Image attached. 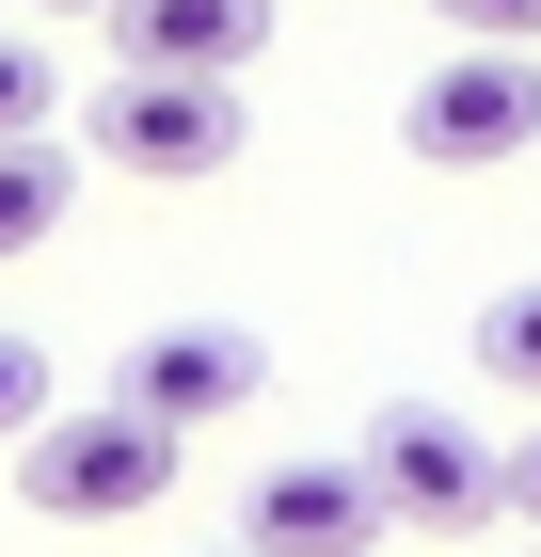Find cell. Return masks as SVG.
I'll return each mask as SVG.
<instances>
[{
  "label": "cell",
  "mask_w": 541,
  "mask_h": 557,
  "mask_svg": "<svg viewBox=\"0 0 541 557\" xmlns=\"http://www.w3.org/2000/svg\"><path fill=\"white\" fill-rule=\"evenodd\" d=\"M351 462H367L382 525H446V542H478V525L509 510V462L478 446V414H446V398H382Z\"/></svg>",
  "instance_id": "6da1fadb"
},
{
  "label": "cell",
  "mask_w": 541,
  "mask_h": 557,
  "mask_svg": "<svg viewBox=\"0 0 541 557\" xmlns=\"http://www.w3.org/2000/svg\"><path fill=\"white\" fill-rule=\"evenodd\" d=\"M16 494H33L48 525H127L175 494V430L127 414V398H96V414H48L33 446H16Z\"/></svg>",
  "instance_id": "7a4b0ae2"
},
{
  "label": "cell",
  "mask_w": 541,
  "mask_h": 557,
  "mask_svg": "<svg viewBox=\"0 0 541 557\" xmlns=\"http://www.w3.org/2000/svg\"><path fill=\"white\" fill-rule=\"evenodd\" d=\"M223 160H239V81H175V64H112L96 81V175L192 191Z\"/></svg>",
  "instance_id": "3957f363"
},
{
  "label": "cell",
  "mask_w": 541,
  "mask_h": 557,
  "mask_svg": "<svg viewBox=\"0 0 541 557\" xmlns=\"http://www.w3.org/2000/svg\"><path fill=\"white\" fill-rule=\"evenodd\" d=\"M398 144H415L430 175H494L541 144V48H446L415 81V112H398Z\"/></svg>",
  "instance_id": "277c9868"
},
{
  "label": "cell",
  "mask_w": 541,
  "mask_h": 557,
  "mask_svg": "<svg viewBox=\"0 0 541 557\" xmlns=\"http://www.w3.org/2000/svg\"><path fill=\"white\" fill-rule=\"evenodd\" d=\"M255 383H271V350H255L239 319H160V335L127 350V367H112L96 398H127V414H160L175 446H192V430H223V414H239Z\"/></svg>",
  "instance_id": "5b68a950"
},
{
  "label": "cell",
  "mask_w": 541,
  "mask_h": 557,
  "mask_svg": "<svg viewBox=\"0 0 541 557\" xmlns=\"http://www.w3.org/2000/svg\"><path fill=\"white\" fill-rule=\"evenodd\" d=\"M239 542L255 557H367L382 542V494H367V462L334 446V462H271L239 494Z\"/></svg>",
  "instance_id": "8992f818"
},
{
  "label": "cell",
  "mask_w": 541,
  "mask_h": 557,
  "mask_svg": "<svg viewBox=\"0 0 541 557\" xmlns=\"http://www.w3.org/2000/svg\"><path fill=\"white\" fill-rule=\"evenodd\" d=\"M271 48V0H112V64H175V81H239Z\"/></svg>",
  "instance_id": "52a82bcc"
},
{
  "label": "cell",
  "mask_w": 541,
  "mask_h": 557,
  "mask_svg": "<svg viewBox=\"0 0 541 557\" xmlns=\"http://www.w3.org/2000/svg\"><path fill=\"white\" fill-rule=\"evenodd\" d=\"M64 208H81V144H0V271L16 256H48V239H64Z\"/></svg>",
  "instance_id": "ba28073f"
},
{
  "label": "cell",
  "mask_w": 541,
  "mask_h": 557,
  "mask_svg": "<svg viewBox=\"0 0 541 557\" xmlns=\"http://www.w3.org/2000/svg\"><path fill=\"white\" fill-rule=\"evenodd\" d=\"M478 383L541 398V271H526V287H494V302H478Z\"/></svg>",
  "instance_id": "9c48e42d"
},
{
  "label": "cell",
  "mask_w": 541,
  "mask_h": 557,
  "mask_svg": "<svg viewBox=\"0 0 541 557\" xmlns=\"http://www.w3.org/2000/svg\"><path fill=\"white\" fill-rule=\"evenodd\" d=\"M48 112H64V64H48L33 33H0V144H33Z\"/></svg>",
  "instance_id": "30bf717a"
},
{
  "label": "cell",
  "mask_w": 541,
  "mask_h": 557,
  "mask_svg": "<svg viewBox=\"0 0 541 557\" xmlns=\"http://www.w3.org/2000/svg\"><path fill=\"white\" fill-rule=\"evenodd\" d=\"M48 414H64V398H48V350H33V335H0V446H33Z\"/></svg>",
  "instance_id": "8fae6325"
},
{
  "label": "cell",
  "mask_w": 541,
  "mask_h": 557,
  "mask_svg": "<svg viewBox=\"0 0 541 557\" xmlns=\"http://www.w3.org/2000/svg\"><path fill=\"white\" fill-rule=\"evenodd\" d=\"M462 48H541V0H430Z\"/></svg>",
  "instance_id": "7c38bea8"
},
{
  "label": "cell",
  "mask_w": 541,
  "mask_h": 557,
  "mask_svg": "<svg viewBox=\"0 0 541 557\" xmlns=\"http://www.w3.org/2000/svg\"><path fill=\"white\" fill-rule=\"evenodd\" d=\"M494 462H509V510L541 525V430H526V446H494Z\"/></svg>",
  "instance_id": "4fadbf2b"
},
{
  "label": "cell",
  "mask_w": 541,
  "mask_h": 557,
  "mask_svg": "<svg viewBox=\"0 0 541 557\" xmlns=\"http://www.w3.org/2000/svg\"><path fill=\"white\" fill-rule=\"evenodd\" d=\"M33 16H112V0H33Z\"/></svg>",
  "instance_id": "5bb4252c"
},
{
  "label": "cell",
  "mask_w": 541,
  "mask_h": 557,
  "mask_svg": "<svg viewBox=\"0 0 541 557\" xmlns=\"http://www.w3.org/2000/svg\"><path fill=\"white\" fill-rule=\"evenodd\" d=\"M223 557H255V542H223Z\"/></svg>",
  "instance_id": "9a60e30c"
},
{
  "label": "cell",
  "mask_w": 541,
  "mask_h": 557,
  "mask_svg": "<svg viewBox=\"0 0 541 557\" xmlns=\"http://www.w3.org/2000/svg\"><path fill=\"white\" fill-rule=\"evenodd\" d=\"M526 557H541V542H526Z\"/></svg>",
  "instance_id": "2e32d148"
}]
</instances>
